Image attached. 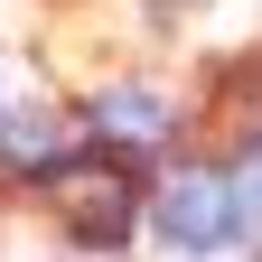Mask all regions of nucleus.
<instances>
[{
	"label": "nucleus",
	"mask_w": 262,
	"mask_h": 262,
	"mask_svg": "<svg viewBox=\"0 0 262 262\" xmlns=\"http://www.w3.org/2000/svg\"><path fill=\"white\" fill-rule=\"evenodd\" d=\"M94 141H113V150H159L169 141V103L141 84H113V94H94V113H84Z\"/></svg>",
	"instance_id": "obj_4"
},
{
	"label": "nucleus",
	"mask_w": 262,
	"mask_h": 262,
	"mask_svg": "<svg viewBox=\"0 0 262 262\" xmlns=\"http://www.w3.org/2000/svg\"><path fill=\"white\" fill-rule=\"evenodd\" d=\"M234 187H244V206H253V225H262V150L234 159Z\"/></svg>",
	"instance_id": "obj_5"
},
{
	"label": "nucleus",
	"mask_w": 262,
	"mask_h": 262,
	"mask_svg": "<svg viewBox=\"0 0 262 262\" xmlns=\"http://www.w3.org/2000/svg\"><path fill=\"white\" fill-rule=\"evenodd\" d=\"M47 196H56V215L75 225L84 244H122L131 215H141V187H131L122 159H66V169L47 178Z\"/></svg>",
	"instance_id": "obj_2"
},
{
	"label": "nucleus",
	"mask_w": 262,
	"mask_h": 262,
	"mask_svg": "<svg viewBox=\"0 0 262 262\" xmlns=\"http://www.w3.org/2000/svg\"><path fill=\"white\" fill-rule=\"evenodd\" d=\"M66 150H75V131H66L56 113H38V103H10V113H0V169H19V178H56Z\"/></svg>",
	"instance_id": "obj_3"
},
{
	"label": "nucleus",
	"mask_w": 262,
	"mask_h": 262,
	"mask_svg": "<svg viewBox=\"0 0 262 262\" xmlns=\"http://www.w3.org/2000/svg\"><path fill=\"white\" fill-rule=\"evenodd\" d=\"M244 225H253V206H244L234 169H178L159 187V234L178 253H215V244H234Z\"/></svg>",
	"instance_id": "obj_1"
}]
</instances>
